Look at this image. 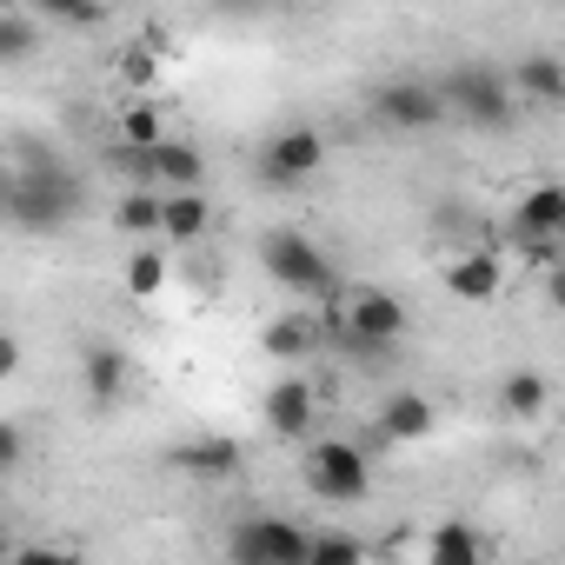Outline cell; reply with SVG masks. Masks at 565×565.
Instances as JSON below:
<instances>
[{
    "instance_id": "d6986e66",
    "label": "cell",
    "mask_w": 565,
    "mask_h": 565,
    "mask_svg": "<svg viewBox=\"0 0 565 565\" xmlns=\"http://www.w3.org/2000/svg\"><path fill=\"white\" fill-rule=\"evenodd\" d=\"M426 558H433V565H479V558H486V539H479L466 519H446L439 532H426Z\"/></svg>"
},
{
    "instance_id": "4fadbf2b",
    "label": "cell",
    "mask_w": 565,
    "mask_h": 565,
    "mask_svg": "<svg viewBox=\"0 0 565 565\" xmlns=\"http://www.w3.org/2000/svg\"><path fill=\"white\" fill-rule=\"evenodd\" d=\"M140 180H153V186H200L206 180V160H200V147H186V140H153L147 147V160H140Z\"/></svg>"
},
{
    "instance_id": "4316f807",
    "label": "cell",
    "mask_w": 565,
    "mask_h": 565,
    "mask_svg": "<svg viewBox=\"0 0 565 565\" xmlns=\"http://www.w3.org/2000/svg\"><path fill=\"white\" fill-rule=\"evenodd\" d=\"M21 452H28V439H21V426L8 419V426H0V472H21Z\"/></svg>"
},
{
    "instance_id": "7402d4cb",
    "label": "cell",
    "mask_w": 565,
    "mask_h": 565,
    "mask_svg": "<svg viewBox=\"0 0 565 565\" xmlns=\"http://www.w3.org/2000/svg\"><path fill=\"white\" fill-rule=\"evenodd\" d=\"M545 399H552V386H545V373H532V366H519V373L499 380V406H505V419H539Z\"/></svg>"
},
{
    "instance_id": "e0dca14e",
    "label": "cell",
    "mask_w": 565,
    "mask_h": 565,
    "mask_svg": "<svg viewBox=\"0 0 565 565\" xmlns=\"http://www.w3.org/2000/svg\"><path fill=\"white\" fill-rule=\"evenodd\" d=\"M512 87H519V100H532V107H565V61H558V54H525V61L512 67Z\"/></svg>"
},
{
    "instance_id": "5b68a950",
    "label": "cell",
    "mask_w": 565,
    "mask_h": 565,
    "mask_svg": "<svg viewBox=\"0 0 565 565\" xmlns=\"http://www.w3.org/2000/svg\"><path fill=\"white\" fill-rule=\"evenodd\" d=\"M366 107H373V120L386 127V134H426V127H439L452 107H446V87L439 81H426V74H393V81H380L373 94H366Z\"/></svg>"
},
{
    "instance_id": "ffe728a7",
    "label": "cell",
    "mask_w": 565,
    "mask_h": 565,
    "mask_svg": "<svg viewBox=\"0 0 565 565\" xmlns=\"http://www.w3.org/2000/svg\"><path fill=\"white\" fill-rule=\"evenodd\" d=\"M167 239H147V246H134L127 253V294L134 300H160V287H167Z\"/></svg>"
},
{
    "instance_id": "d4e9b609",
    "label": "cell",
    "mask_w": 565,
    "mask_h": 565,
    "mask_svg": "<svg viewBox=\"0 0 565 565\" xmlns=\"http://www.w3.org/2000/svg\"><path fill=\"white\" fill-rule=\"evenodd\" d=\"M34 8H41L47 21H67V28H87V21H100V0H34Z\"/></svg>"
},
{
    "instance_id": "30bf717a",
    "label": "cell",
    "mask_w": 565,
    "mask_h": 565,
    "mask_svg": "<svg viewBox=\"0 0 565 565\" xmlns=\"http://www.w3.org/2000/svg\"><path fill=\"white\" fill-rule=\"evenodd\" d=\"M446 294L466 300V307H492L505 294V266H499V246H466L459 259H446Z\"/></svg>"
},
{
    "instance_id": "cb8c5ba5",
    "label": "cell",
    "mask_w": 565,
    "mask_h": 565,
    "mask_svg": "<svg viewBox=\"0 0 565 565\" xmlns=\"http://www.w3.org/2000/svg\"><path fill=\"white\" fill-rule=\"evenodd\" d=\"M353 558H366V539H353V532H313V565H353Z\"/></svg>"
},
{
    "instance_id": "f546056e",
    "label": "cell",
    "mask_w": 565,
    "mask_h": 565,
    "mask_svg": "<svg viewBox=\"0 0 565 565\" xmlns=\"http://www.w3.org/2000/svg\"><path fill=\"white\" fill-rule=\"evenodd\" d=\"M226 8H253V0H226Z\"/></svg>"
},
{
    "instance_id": "ba28073f",
    "label": "cell",
    "mask_w": 565,
    "mask_h": 565,
    "mask_svg": "<svg viewBox=\"0 0 565 565\" xmlns=\"http://www.w3.org/2000/svg\"><path fill=\"white\" fill-rule=\"evenodd\" d=\"M259 413H266V433H273V439H307V433L320 426V393H313V380L287 373L279 386H266Z\"/></svg>"
},
{
    "instance_id": "83f0119b",
    "label": "cell",
    "mask_w": 565,
    "mask_h": 565,
    "mask_svg": "<svg viewBox=\"0 0 565 565\" xmlns=\"http://www.w3.org/2000/svg\"><path fill=\"white\" fill-rule=\"evenodd\" d=\"M545 300H552V313L565 320V259H558V266H545Z\"/></svg>"
},
{
    "instance_id": "ac0fdd59",
    "label": "cell",
    "mask_w": 565,
    "mask_h": 565,
    "mask_svg": "<svg viewBox=\"0 0 565 565\" xmlns=\"http://www.w3.org/2000/svg\"><path fill=\"white\" fill-rule=\"evenodd\" d=\"M160 206H167V186L140 180L134 193H120V206H114V226H120V233H134V239H160Z\"/></svg>"
},
{
    "instance_id": "f1b7e54d",
    "label": "cell",
    "mask_w": 565,
    "mask_h": 565,
    "mask_svg": "<svg viewBox=\"0 0 565 565\" xmlns=\"http://www.w3.org/2000/svg\"><path fill=\"white\" fill-rule=\"evenodd\" d=\"M21 373V340L8 333V340H0V380H14Z\"/></svg>"
},
{
    "instance_id": "44dd1931",
    "label": "cell",
    "mask_w": 565,
    "mask_h": 565,
    "mask_svg": "<svg viewBox=\"0 0 565 565\" xmlns=\"http://www.w3.org/2000/svg\"><path fill=\"white\" fill-rule=\"evenodd\" d=\"M259 347H266L273 360H300V353H313V347H320V320H307V313H287V320H266Z\"/></svg>"
},
{
    "instance_id": "6da1fadb",
    "label": "cell",
    "mask_w": 565,
    "mask_h": 565,
    "mask_svg": "<svg viewBox=\"0 0 565 565\" xmlns=\"http://www.w3.org/2000/svg\"><path fill=\"white\" fill-rule=\"evenodd\" d=\"M81 206H87L81 173L61 153L21 140L14 147V167H8V220H14V233H61Z\"/></svg>"
},
{
    "instance_id": "2e32d148",
    "label": "cell",
    "mask_w": 565,
    "mask_h": 565,
    "mask_svg": "<svg viewBox=\"0 0 565 565\" xmlns=\"http://www.w3.org/2000/svg\"><path fill=\"white\" fill-rule=\"evenodd\" d=\"M167 466L193 472V479H233L239 472V439H186L167 452Z\"/></svg>"
},
{
    "instance_id": "9a60e30c",
    "label": "cell",
    "mask_w": 565,
    "mask_h": 565,
    "mask_svg": "<svg viewBox=\"0 0 565 565\" xmlns=\"http://www.w3.org/2000/svg\"><path fill=\"white\" fill-rule=\"evenodd\" d=\"M81 386H87V399L107 413V406H120V393H127V353L120 347H87L81 353Z\"/></svg>"
},
{
    "instance_id": "484cf974",
    "label": "cell",
    "mask_w": 565,
    "mask_h": 565,
    "mask_svg": "<svg viewBox=\"0 0 565 565\" xmlns=\"http://www.w3.org/2000/svg\"><path fill=\"white\" fill-rule=\"evenodd\" d=\"M120 140H127V147H153V140H167V134H160V114H153V107H134V114L120 120Z\"/></svg>"
},
{
    "instance_id": "7a4b0ae2",
    "label": "cell",
    "mask_w": 565,
    "mask_h": 565,
    "mask_svg": "<svg viewBox=\"0 0 565 565\" xmlns=\"http://www.w3.org/2000/svg\"><path fill=\"white\" fill-rule=\"evenodd\" d=\"M259 266H266L273 287H287L300 300H340V273H333L327 246L307 239V233H294V226H273L259 239Z\"/></svg>"
},
{
    "instance_id": "52a82bcc",
    "label": "cell",
    "mask_w": 565,
    "mask_h": 565,
    "mask_svg": "<svg viewBox=\"0 0 565 565\" xmlns=\"http://www.w3.org/2000/svg\"><path fill=\"white\" fill-rule=\"evenodd\" d=\"M320 167H327V134L307 127V120L279 127V134L259 147V173H266L273 186H307V180H320Z\"/></svg>"
},
{
    "instance_id": "5bb4252c",
    "label": "cell",
    "mask_w": 565,
    "mask_h": 565,
    "mask_svg": "<svg viewBox=\"0 0 565 565\" xmlns=\"http://www.w3.org/2000/svg\"><path fill=\"white\" fill-rule=\"evenodd\" d=\"M512 233H539V239H565V186L558 180H539L519 193L512 206Z\"/></svg>"
},
{
    "instance_id": "7c38bea8",
    "label": "cell",
    "mask_w": 565,
    "mask_h": 565,
    "mask_svg": "<svg viewBox=\"0 0 565 565\" xmlns=\"http://www.w3.org/2000/svg\"><path fill=\"white\" fill-rule=\"evenodd\" d=\"M206 233H213V200H206L200 186H173L167 206H160V239H167V246H193V239H206Z\"/></svg>"
},
{
    "instance_id": "8fae6325",
    "label": "cell",
    "mask_w": 565,
    "mask_h": 565,
    "mask_svg": "<svg viewBox=\"0 0 565 565\" xmlns=\"http://www.w3.org/2000/svg\"><path fill=\"white\" fill-rule=\"evenodd\" d=\"M433 426H439V413L426 393H386L380 399V439L386 446H419V439H433Z\"/></svg>"
},
{
    "instance_id": "8992f818",
    "label": "cell",
    "mask_w": 565,
    "mask_h": 565,
    "mask_svg": "<svg viewBox=\"0 0 565 565\" xmlns=\"http://www.w3.org/2000/svg\"><path fill=\"white\" fill-rule=\"evenodd\" d=\"M226 552H233L239 565H313V532H300L294 519H266V512H253V519L233 525Z\"/></svg>"
},
{
    "instance_id": "277c9868",
    "label": "cell",
    "mask_w": 565,
    "mask_h": 565,
    "mask_svg": "<svg viewBox=\"0 0 565 565\" xmlns=\"http://www.w3.org/2000/svg\"><path fill=\"white\" fill-rule=\"evenodd\" d=\"M300 479L327 505H360L373 492V452L353 446V439H313L307 459H300Z\"/></svg>"
},
{
    "instance_id": "9c48e42d",
    "label": "cell",
    "mask_w": 565,
    "mask_h": 565,
    "mask_svg": "<svg viewBox=\"0 0 565 565\" xmlns=\"http://www.w3.org/2000/svg\"><path fill=\"white\" fill-rule=\"evenodd\" d=\"M347 333H353V353L360 347H399L406 340V307L380 287L366 294H347Z\"/></svg>"
},
{
    "instance_id": "603a6c76",
    "label": "cell",
    "mask_w": 565,
    "mask_h": 565,
    "mask_svg": "<svg viewBox=\"0 0 565 565\" xmlns=\"http://www.w3.org/2000/svg\"><path fill=\"white\" fill-rule=\"evenodd\" d=\"M28 54H34V21H28L21 8H8V14H0V61L21 67Z\"/></svg>"
},
{
    "instance_id": "3957f363",
    "label": "cell",
    "mask_w": 565,
    "mask_h": 565,
    "mask_svg": "<svg viewBox=\"0 0 565 565\" xmlns=\"http://www.w3.org/2000/svg\"><path fill=\"white\" fill-rule=\"evenodd\" d=\"M439 87H446V107H452L466 127H479V134H505V127H512V114H519V87H512V74H505V67L459 61V67H446V74H439Z\"/></svg>"
}]
</instances>
